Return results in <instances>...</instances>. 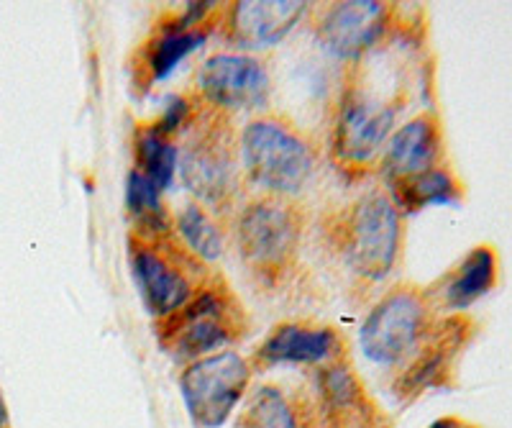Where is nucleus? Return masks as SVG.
I'll use <instances>...</instances> for the list:
<instances>
[{
  "label": "nucleus",
  "mask_w": 512,
  "mask_h": 428,
  "mask_svg": "<svg viewBox=\"0 0 512 428\" xmlns=\"http://www.w3.org/2000/svg\"><path fill=\"white\" fill-rule=\"evenodd\" d=\"M405 103V88L390 85V77L382 80L369 67V57L349 62L328 121L326 154L331 165L346 177H364L377 170Z\"/></svg>",
  "instance_id": "nucleus-1"
},
{
  "label": "nucleus",
  "mask_w": 512,
  "mask_h": 428,
  "mask_svg": "<svg viewBox=\"0 0 512 428\" xmlns=\"http://www.w3.org/2000/svg\"><path fill=\"white\" fill-rule=\"evenodd\" d=\"M402 239V213L384 188L364 190L323 211L318 221L320 247L364 285H379L395 272Z\"/></svg>",
  "instance_id": "nucleus-2"
},
{
  "label": "nucleus",
  "mask_w": 512,
  "mask_h": 428,
  "mask_svg": "<svg viewBox=\"0 0 512 428\" xmlns=\"http://www.w3.org/2000/svg\"><path fill=\"white\" fill-rule=\"evenodd\" d=\"M180 139L177 172L182 185L195 203L228 223L246 200L249 188L241 167L236 118L200 106Z\"/></svg>",
  "instance_id": "nucleus-3"
},
{
  "label": "nucleus",
  "mask_w": 512,
  "mask_h": 428,
  "mask_svg": "<svg viewBox=\"0 0 512 428\" xmlns=\"http://www.w3.org/2000/svg\"><path fill=\"white\" fill-rule=\"evenodd\" d=\"M308 208L300 198L254 193L233 216V244L239 262L254 280L277 288L300 264Z\"/></svg>",
  "instance_id": "nucleus-4"
},
{
  "label": "nucleus",
  "mask_w": 512,
  "mask_h": 428,
  "mask_svg": "<svg viewBox=\"0 0 512 428\" xmlns=\"http://www.w3.org/2000/svg\"><path fill=\"white\" fill-rule=\"evenodd\" d=\"M249 326V311L231 282L213 272L177 311L154 321V334L164 352L185 367L241 341Z\"/></svg>",
  "instance_id": "nucleus-5"
},
{
  "label": "nucleus",
  "mask_w": 512,
  "mask_h": 428,
  "mask_svg": "<svg viewBox=\"0 0 512 428\" xmlns=\"http://www.w3.org/2000/svg\"><path fill=\"white\" fill-rule=\"evenodd\" d=\"M246 185L259 193L300 198L318 172L320 149L292 118L264 111L239 131Z\"/></svg>",
  "instance_id": "nucleus-6"
},
{
  "label": "nucleus",
  "mask_w": 512,
  "mask_h": 428,
  "mask_svg": "<svg viewBox=\"0 0 512 428\" xmlns=\"http://www.w3.org/2000/svg\"><path fill=\"white\" fill-rule=\"evenodd\" d=\"M126 244L136 288L154 321L177 311L213 275L210 264L177 239L175 229H131Z\"/></svg>",
  "instance_id": "nucleus-7"
},
{
  "label": "nucleus",
  "mask_w": 512,
  "mask_h": 428,
  "mask_svg": "<svg viewBox=\"0 0 512 428\" xmlns=\"http://www.w3.org/2000/svg\"><path fill=\"white\" fill-rule=\"evenodd\" d=\"M438 326V313L425 288L397 282L369 308L359 329L361 354L382 367H402L418 354Z\"/></svg>",
  "instance_id": "nucleus-8"
},
{
  "label": "nucleus",
  "mask_w": 512,
  "mask_h": 428,
  "mask_svg": "<svg viewBox=\"0 0 512 428\" xmlns=\"http://www.w3.org/2000/svg\"><path fill=\"white\" fill-rule=\"evenodd\" d=\"M221 3H190L182 11H167L131 54V88L144 95L164 80L190 52L216 34Z\"/></svg>",
  "instance_id": "nucleus-9"
},
{
  "label": "nucleus",
  "mask_w": 512,
  "mask_h": 428,
  "mask_svg": "<svg viewBox=\"0 0 512 428\" xmlns=\"http://www.w3.org/2000/svg\"><path fill=\"white\" fill-rule=\"evenodd\" d=\"M251 377V362L233 349L185 364L180 372V393L187 416L198 428L223 426L239 403H244Z\"/></svg>",
  "instance_id": "nucleus-10"
},
{
  "label": "nucleus",
  "mask_w": 512,
  "mask_h": 428,
  "mask_svg": "<svg viewBox=\"0 0 512 428\" xmlns=\"http://www.w3.org/2000/svg\"><path fill=\"white\" fill-rule=\"evenodd\" d=\"M200 106L236 118L241 113L267 111L272 95V72L267 59L246 52L210 54L200 65L192 88Z\"/></svg>",
  "instance_id": "nucleus-11"
},
{
  "label": "nucleus",
  "mask_w": 512,
  "mask_h": 428,
  "mask_svg": "<svg viewBox=\"0 0 512 428\" xmlns=\"http://www.w3.org/2000/svg\"><path fill=\"white\" fill-rule=\"evenodd\" d=\"M395 6L379 0H341L315 8L318 42L346 62H359L382 47L392 29Z\"/></svg>",
  "instance_id": "nucleus-12"
},
{
  "label": "nucleus",
  "mask_w": 512,
  "mask_h": 428,
  "mask_svg": "<svg viewBox=\"0 0 512 428\" xmlns=\"http://www.w3.org/2000/svg\"><path fill=\"white\" fill-rule=\"evenodd\" d=\"M310 3L297 0H236L221 3L216 34L236 52L256 54L274 47L295 29Z\"/></svg>",
  "instance_id": "nucleus-13"
},
{
  "label": "nucleus",
  "mask_w": 512,
  "mask_h": 428,
  "mask_svg": "<svg viewBox=\"0 0 512 428\" xmlns=\"http://www.w3.org/2000/svg\"><path fill=\"white\" fill-rule=\"evenodd\" d=\"M346 359L344 334L323 321H280L274 323L262 344L251 354V370H272L277 364L326 367Z\"/></svg>",
  "instance_id": "nucleus-14"
},
{
  "label": "nucleus",
  "mask_w": 512,
  "mask_h": 428,
  "mask_svg": "<svg viewBox=\"0 0 512 428\" xmlns=\"http://www.w3.org/2000/svg\"><path fill=\"white\" fill-rule=\"evenodd\" d=\"M443 157L446 147H443L441 118L436 111H420L392 131L374 172L382 180V188H392L397 182L441 167Z\"/></svg>",
  "instance_id": "nucleus-15"
},
{
  "label": "nucleus",
  "mask_w": 512,
  "mask_h": 428,
  "mask_svg": "<svg viewBox=\"0 0 512 428\" xmlns=\"http://www.w3.org/2000/svg\"><path fill=\"white\" fill-rule=\"evenodd\" d=\"M497 285V252L479 244L464 259L448 270L431 288H425L438 316H456L469 305L482 300Z\"/></svg>",
  "instance_id": "nucleus-16"
},
{
  "label": "nucleus",
  "mask_w": 512,
  "mask_h": 428,
  "mask_svg": "<svg viewBox=\"0 0 512 428\" xmlns=\"http://www.w3.org/2000/svg\"><path fill=\"white\" fill-rule=\"evenodd\" d=\"M244 400L236 428H315L313 408L280 385H259Z\"/></svg>",
  "instance_id": "nucleus-17"
},
{
  "label": "nucleus",
  "mask_w": 512,
  "mask_h": 428,
  "mask_svg": "<svg viewBox=\"0 0 512 428\" xmlns=\"http://www.w3.org/2000/svg\"><path fill=\"white\" fill-rule=\"evenodd\" d=\"M384 193L390 195L402 216H413V213H420L431 206H456L464 198L459 177L446 165L433 167V170L410 177L405 182H397L392 188H384Z\"/></svg>",
  "instance_id": "nucleus-18"
},
{
  "label": "nucleus",
  "mask_w": 512,
  "mask_h": 428,
  "mask_svg": "<svg viewBox=\"0 0 512 428\" xmlns=\"http://www.w3.org/2000/svg\"><path fill=\"white\" fill-rule=\"evenodd\" d=\"M180 162V144L164 136L152 126V121H141L134 126V170L152 182L154 188L167 193L172 188Z\"/></svg>",
  "instance_id": "nucleus-19"
},
{
  "label": "nucleus",
  "mask_w": 512,
  "mask_h": 428,
  "mask_svg": "<svg viewBox=\"0 0 512 428\" xmlns=\"http://www.w3.org/2000/svg\"><path fill=\"white\" fill-rule=\"evenodd\" d=\"M172 229H175L177 239L205 264H213L223 257L228 231L226 221L195 200L182 206L180 213L172 218Z\"/></svg>",
  "instance_id": "nucleus-20"
},
{
  "label": "nucleus",
  "mask_w": 512,
  "mask_h": 428,
  "mask_svg": "<svg viewBox=\"0 0 512 428\" xmlns=\"http://www.w3.org/2000/svg\"><path fill=\"white\" fill-rule=\"evenodd\" d=\"M162 190L139 175L136 170L128 172L126 180V208L131 216V229L146 231H167L172 229V216L162 200Z\"/></svg>",
  "instance_id": "nucleus-21"
},
{
  "label": "nucleus",
  "mask_w": 512,
  "mask_h": 428,
  "mask_svg": "<svg viewBox=\"0 0 512 428\" xmlns=\"http://www.w3.org/2000/svg\"><path fill=\"white\" fill-rule=\"evenodd\" d=\"M428 428H469V426L461 421H456V418H438V421L431 423Z\"/></svg>",
  "instance_id": "nucleus-22"
},
{
  "label": "nucleus",
  "mask_w": 512,
  "mask_h": 428,
  "mask_svg": "<svg viewBox=\"0 0 512 428\" xmlns=\"http://www.w3.org/2000/svg\"><path fill=\"white\" fill-rule=\"evenodd\" d=\"M0 428H8V408L3 398H0Z\"/></svg>",
  "instance_id": "nucleus-23"
}]
</instances>
